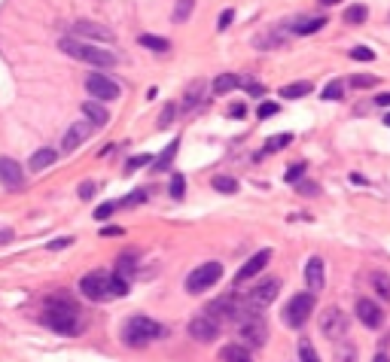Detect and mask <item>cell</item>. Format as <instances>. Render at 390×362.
I'll use <instances>...</instances> for the list:
<instances>
[{
    "label": "cell",
    "mask_w": 390,
    "mask_h": 362,
    "mask_svg": "<svg viewBox=\"0 0 390 362\" xmlns=\"http://www.w3.org/2000/svg\"><path fill=\"white\" fill-rule=\"evenodd\" d=\"M43 326H49V329L58 335H80L82 332V314L68 299H49L46 314H43Z\"/></svg>",
    "instance_id": "1"
},
{
    "label": "cell",
    "mask_w": 390,
    "mask_h": 362,
    "mask_svg": "<svg viewBox=\"0 0 390 362\" xmlns=\"http://www.w3.org/2000/svg\"><path fill=\"white\" fill-rule=\"evenodd\" d=\"M165 335H168V326H162L159 319H149V317H131L122 326V341L128 347H147V344L159 341Z\"/></svg>",
    "instance_id": "2"
},
{
    "label": "cell",
    "mask_w": 390,
    "mask_h": 362,
    "mask_svg": "<svg viewBox=\"0 0 390 362\" xmlns=\"http://www.w3.org/2000/svg\"><path fill=\"white\" fill-rule=\"evenodd\" d=\"M58 49H61L64 55L77 58V61H86V64L98 67V70H104V67H113V64H116V55H113V52H107V49H98V46H92V43H82L80 37H64V40H58Z\"/></svg>",
    "instance_id": "3"
},
{
    "label": "cell",
    "mask_w": 390,
    "mask_h": 362,
    "mask_svg": "<svg viewBox=\"0 0 390 362\" xmlns=\"http://www.w3.org/2000/svg\"><path fill=\"white\" fill-rule=\"evenodd\" d=\"M80 289L92 301H113L116 299V274L110 271H89L80 280Z\"/></svg>",
    "instance_id": "4"
},
{
    "label": "cell",
    "mask_w": 390,
    "mask_h": 362,
    "mask_svg": "<svg viewBox=\"0 0 390 362\" xmlns=\"http://www.w3.org/2000/svg\"><path fill=\"white\" fill-rule=\"evenodd\" d=\"M235 329H238V335H241V341L247 344V347H256V350H260L262 347V344L265 341H269V323H265V319H262V314H260V310H247V314L241 317V319H238V323H235Z\"/></svg>",
    "instance_id": "5"
},
{
    "label": "cell",
    "mask_w": 390,
    "mask_h": 362,
    "mask_svg": "<svg viewBox=\"0 0 390 362\" xmlns=\"http://www.w3.org/2000/svg\"><path fill=\"white\" fill-rule=\"evenodd\" d=\"M223 277V265L220 262H204L198 265L195 271H189L186 277V292L189 296H202V292H207L211 286H217Z\"/></svg>",
    "instance_id": "6"
},
{
    "label": "cell",
    "mask_w": 390,
    "mask_h": 362,
    "mask_svg": "<svg viewBox=\"0 0 390 362\" xmlns=\"http://www.w3.org/2000/svg\"><path fill=\"white\" fill-rule=\"evenodd\" d=\"M311 310H314V292H296L293 299L287 301V308H284V323L290 326V329H302L305 323H308V317H311Z\"/></svg>",
    "instance_id": "7"
},
{
    "label": "cell",
    "mask_w": 390,
    "mask_h": 362,
    "mask_svg": "<svg viewBox=\"0 0 390 362\" xmlns=\"http://www.w3.org/2000/svg\"><path fill=\"white\" fill-rule=\"evenodd\" d=\"M220 329H223V323L213 314H198L189 319V335H193L195 341H202V344H211V341H217L220 338Z\"/></svg>",
    "instance_id": "8"
},
{
    "label": "cell",
    "mask_w": 390,
    "mask_h": 362,
    "mask_svg": "<svg viewBox=\"0 0 390 362\" xmlns=\"http://www.w3.org/2000/svg\"><path fill=\"white\" fill-rule=\"evenodd\" d=\"M347 326H351V323H347V314H345L342 308H327V310L320 314V332L327 335L329 341L345 338V335H347Z\"/></svg>",
    "instance_id": "9"
},
{
    "label": "cell",
    "mask_w": 390,
    "mask_h": 362,
    "mask_svg": "<svg viewBox=\"0 0 390 362\" xmlns=\"http://www.w3.org/2000/svg\"><path fill=\"white\" fill-rule=\"evenodd\" d=\"M86 91L95 100H116L122 95L119 82H116L113 77H104V73H92V77H86Z\"/></svg>",
    "instance_id": "10"
},
{
    "label": "cell",
    "mask_w": 390,
    "mask_h": 362,
    "mask_svg": "<svg viewBox=\"0 0 390 362\" xmlns=\"http://www.w3.org/2000/svg\"><path fill=\"white\" fill-rule=\"evenodd\" d=\"M278 292H280V280H278V277H265V280H260V283L253 286L250 296H247V299H250V305H253V308H260V310H262V308H269L271 301L278 299Z\"/></svg>",
    "instance_id": "11"
},
{
    "label": "cell",
    "mask_w": 390,
    "mask_h": 362,
    "mask_svg": "<svg viewBox=\"0 0 390 362\" xmlns=\"http://www.w3.org/2000/svg\"><path fill=\"white\" fill-rule=\"evenodd\" d=\"M70 33H73V37H86V40H104V43H113V31H107L104 24H98V22H86V19L73 22V24H70Z\"/></svg>",
    "instance_id": "12"
},
{
    "label": "cell",
    "mask_w": 390,
    "mask_h": 362,
    "mask_svg": "<svg viewBox=\"0 0 390 362\" xmlns=\"http://www.w3.org/2000/svg\"><path fill=\"white\" fill-rule=\"evenodd\" d=\"M357 317H360V323L366 326V329H381V326H384V314H381V308L372 299L357 301Z\"/></svg>",
    "instance_id": "13"
},
{
    "label": "cell",
    "mask_w": 390,
    "mask_h": 362,
    "mask_svg": "<svg viewBox=\"0 0 390 362\" xmlns=\"http://www.w3.org/2000/svg\"><path fill=\"white\" fill-rule=\"evenodd\" d=\"M0 183H3L6 189H22L24 186V174H22V165L15 162V158H0Z\"/></svg>",
    "instance_id": "14"
},
{
    "label": "cell",
    "mask_w": 390,
    "mask_h": 362,
    "mask_svg": "<svg viewBox=\"0 0 390 362\" xmlns=\"http://www.w3.org/2000/svg\"><path fill=\"white\" fill-rule=\"evenodd\" d=\"M269 262H271V250H260V252H256V256H250V259H247V262L241 265V271L235 274V283L253 280V277L260 274V271H262V268L269 265Z\"/></svg>",
    "instance_id": "15"
},
{
    "label": "cell",
    "mask_w": 390,
    "mask_h": 362,
    "mask_svg": "<svg viewBox=\"0 0 390 362\" xmlns=\"http://www.w3.org/2000/svg\"><path fill=\"white\" fill-rule=\"evenodd\" d=\"M95 128H98L95 122H77V125H70V131L64 134V140H61V149H64V153H73V149H77L80 143L86 140Z\"/></svg>",
    "instance_id": "16"
},
{
    "label": "cell",
    "mask_w": 390,
    "mask_h": 362,
    "mask_svg": "<svg viewBox=\"0 0 390 362\" xmlns=\"http://www.w3.org/2000/svg\"><path fill=\"white\" fill-rule=\"evenodd\" d=\"M305 283H308L311 292H320L323 283H327V277H323V259H308V265H305Z\"/></svg>",
    "instance_id": "17"
},
{
    "label": "cell",
    "mask_w": 390,
    "mask_h": 362,
    "mask_svg": "<svg viewBox=\"0 0 390 362\" xmlns=\"http://www.w3.org/2000/svg\"><path fill=\"white\" fill-rule=\"evenodd\" d=\"M323 24H327L323 15H308V19H293L290 28H293V33H299V37H308V33H317Z\"/></svg>",
    "instance_id": "18"
},
{
    "label": "cell",
    "mask_w": 390,
    "mask_h": 362,
    "mask_svg": "<svg viewBox=\"0 0 390 362\" xmlns=\"http://www.w3.org/2000/svg\"><path fill=\"white\" fill-rule=\"evenodd\" d=\"M82 113H86V119H89V122H95L98 128H104V125L110 122V113L104 110L101 100H86V104H82Z\"/></svg>",
    "instance_id": "19"
},
{
    "label": "cell",
    "mask_w": 390,
    "mask_h": 362,
    "mask_svg": "<svg viewBox=\"0 0 390 362\" xmlns=\"http://www.w3.org/2000/svg\"><path fill=\"white\" fill-rule=\"evenodd\" d=\"M223 362H253V353L247 344H226V347L220 350Z\"/></svg>",
    "instance_id": "20"
},
{
    "label": "cell",
    "mask_w": 390,
    "mask_h": 362,
    "mask_svg": "<svg viewBox=\"0 0 390 362\" xmlns=\"http://www.w3.org/2000/svg\"><path fill=\"white\" fill-rule=\"evenodd\" d=\"M284 43H287V37L278 28L262 31V33H256V37H253V46L256 49H278V46H284Z\"/></svg>",
    "instance_id": "21"
},
{
    "label": "cell",
    "mask_w": 390,
    "mask_h": 362,
    "mask_svg": "<svg viewBox=\"0 0 390 362\" xmlns=\"http://www.w3.org/2000/svg\"><path fill=\"white\" fill-rule=\"evenodd\" d=\"M177 149H180V137H174V140L168 143V146L162 149V156L153 162V171H168L171 162H174V156H177Z\"/></svg>",
    "instance_id": "22"
},
{
    "label": "cell",
    "mask_w": 390,
    "mask_h": 362,
    "mask_svg": "<svg viewBox=\"0 0 390 362\" xmlns=\"http://www.w3.org/2000/svg\"><path fill=\"white\" fill-rule=\"evenodd\" d=\"M55 158H58V153H55V149H49V146L37 149V153L31 156V171H46V167L52 165Z\"/></svg>",
    "instance_id": "23"
},
{
    "label": "cell",
    "mask_w": 390,
    "mask_h": 362,
    "mask_svg": "<svg viewBox=\"0 0 390 362\" xmlns=\"http://www.w3.org/2000/svg\"><path fill=\"white\" fill-rule=\"evenodd\" d=\"M333 359L336 362H357V347H354L351 341L338 338L336 341V350H333Z\"/></svg>",
    "instance_id": "24"
},
{
    "label": "cell",
    "mask_w": 390,
    "mask_h": 362,
    "mask_svg": "<svg viewBox=\"0 0 390 362\" xmlns=\"http://www.w3.org/2000/svg\"><path fill=\"white\" fill-rule=\"evenodd\" d=\"M137 43H140V46H147V49H153V52H159V55L171 52V43H168V40L153 37V33H140V37H137Z\"/></svg>",
    "instance_id": "25"
},
{
    "label": "cell",
    "mask_w": 390,
    "mask_h": 362,
    "mask_svg": "<svg viewBox=\"0 0 390 362\" xmlns=\"http://www.w3.org/2000/svg\"><path fill=\"white\" fill-rule=\"evenodd\" d=\"M238 86H241V77H235V73H220V77L213 80V91H217V95H226V91L238 89Z\"/></svg>",
    "instance_id": "26"
},
{
    "label": "cell",
    "mask_w": 390,
    "mask_h": 362,
    "mask_svg": "<svg viewBox=\"0 0 390 362\" xmlns=\"http://www.w3.org/2000/svg\"><path fill=\"white\" fill-rule=\"evenodd\" d=\"M211 186L217 192H223V195H235V192H238V180H235V176L220 174V176H213V180H211Z\"/></svg>",
    "instance_id": "27"
},
{
    "label": "cell",
    "mask_w": 390,
    "mask_h": 362,
    "mask_svg": "<svg viewBox=\"0 0 390 362\" xmlns=\"http://www.w3.org/2000/svg\"><path fill=\"white\" fill-rule=\"evenodd\" d=\"M372 286H375L378 299L390 301V274L387 271H375V274H372Z\"/></svg>",
    "instance_id": "28"
},
{
    "label": "cell",
    "mask_w": 390,
    "mask_h": 362,
    "mask_svg": "<svg viewBox=\"0 0 390 362\" xmlns=\"http://www.w3.org/2000/svg\"><path fill=\"white\" fill-rule=\"evenodd\" d=\"M293 143V134H275V137H269L265 140V146H262V156L265 153H278V149H284Z\"/></svg>",
    "instance_id": "29"
},
{
    "label": "cell",
    "mask_w": 390,
    "mask_h": 362,
    "mask_svg": "<svg viewBox=\"0 0 390 362\" xmlns=\"http://www.w3.org/2000/svg\"><path fill=\"white\" fill-rule=\"evenodd\" d=\"M193 10H195V0H177V6H174L171 19L180 24V22H186L189 15H193Z\"/></svg>",
    "instance_id": "30"
},
{
    "label": "cell",
    "mask_w": 390,
    "mask_h": 362,
    "mask_svg": "<svg viewBox=\"0 0 390 362\" xmlns=\"http://www.w3.org/2000/svg\"><path fill=\"white\" fill-rule=\"evenodd\" d=\"M311 91V82H293V86H284L280 89V98L293 100V98H305Z\"/></svg>",
    "instance_id": "31"
},
{
    "label": "cell",
    "mask_w": 390,
    "mask_h": 362,
    "mask_svg": "<svg viewBox=\"0 0 390 362\" xmlns=\"http://www.w3.org/2000/svg\"><path fill=\"white\" fill-rule=\"evenodd\" d=\"M135 265H137V256L135 252H126V256H119V262H116V271L122 277H131L135 274Z\"/></svg>",
    "instance_id": "32"
},
{
    "label": "cell",
    "mask_w": 390,
    "mask_h": 362,
    "mask_svg": "<svg viewBox=\"0 0 390 362\" xmlns=\"http://www.w3.org/2000/svg\"><path fill=\"white\" fill-rule=\"evenodd\" d=\"M366 15H369L366 6L357 3V6H347V10H345V22L347 24H360V22H366Z\"/></svg>",
    "instance_id": "33"
},
{
    "label": "cell",
    "mask_w": 390,
    "mask_h": 362,
    "mask_svg": "<svg viewBox=\"0 0 390 362\" xmlns=\"http://www.w3.org/2000/svg\"><path fill=\"white\" fill-rule=\"evenodd\" d=\"M299 362H320L317 356V350H314V344L311 341H299Z\"/></svg>",
    "instance_id": "34"
},
{
    "label": "cell",
    "mask_w": 390,
    "mask_h": 362,
    "mask_svg": "<svg viewBox=\"0 0 390 362\" xmlns=\"http://www.w3.org/2000/svg\"><path fill=\"white\" fill-rule=\"evenodd\" d=\"M183 192H186L183 174H174V176H171V186H168V195H171L174 201H180V198H183Z\"/></svg>",
    "instance_id": "35"
},
{
    "label": "cell",
    "mask_w": 390,
    "mask_h": 362,
    "mask_svg": "<svg viewBox=\"0 0 390 362\" xmlns=\"http://www.w3.org/2000/svg\"><path fill=\"white\" fill-rule=\"evenodd\" d=\"M147 198H149V189H135L131 195L122 198V207H137L140 201H147Z\"/></svg>",
    "instance_id": "36"
},
{
    "label": "cell",
    "mask_w": 390,
    "mask_h": 362,
    "mask_svg": "<svg viewBox=\"0 0 390 362\" xmlns=\"http://www.w3.org/2000/svg\"><path fill=\"white\" fill-rule=\"evenodd\" d=\"M375 82H378V77H372V73H357V77H351L354 89H372Z\"/></svg>",
    "instance_id": "37"
},
{
    "label": "cell",
    "mask_w": 390,
    "mask_h": 362,
    "mask_svg": "<svg viewBox=\"0 0 390 362\" xmlns=\"http://www.w3.org/2000/svg\"><path fill=\"white\" fill-rule=\"evenodd\" d=\"M342 95H345V86H342V82H338V80H333L327 89H323V98H327V100H338Z\"/></svg>",
    "instance_id": "38"
},
{
    "label": "cell",
    "mask_w": 390,
    "mask_h": 362,
    "mask_svg": "<svg viewBox=\"0 0 390 362\" xmlns=\"http://www.w3.org/2000/svg\"><path fill=\"white\" fill-rule=\"evenodd\" d=\"M202 95H204V86H202V82L189 86V89H186V107H195L198 100H202Z\"/></svg>",
    "instance_id": "39"
},
{
    "label": "cell",
    "mask_w": 390,
    "mask_h": 362,
    "mask_svg": "<svg viewBox=\"0 0 390 362\" xmlns=\"http://www.w3.org/2000/svg\"><path fill=\"white\" fill-rule=\"evenodd\" d=\"M351 58H354V61H372V58H375V52H372L369 46H354L351 49Z\"/></svg>",
    "instance_id": "40"
},
{
    "label": "cell",
    "mask_w": 390,
    "mask_h": 362,
    "mask_svg": "<svg viewBox=\"0 0 390 362\" xmlns=\"http://www.w3.org/2000/svg\"><path fill=\"white\" fill-rule=\"evenodd\" d=\"M116 207H122V201H107V204H101V207L95 210V220H107V216H110Z\"/></svg>",
    "instance_id": "41"
},
{
    "label": "cell",
    "mask_w": 390,
    "mask_h": 362,
    "mask_svg": "<svg viewBox=\"0 0 390 362\" xmlns=\"http://www.w3.org/2000/svg\"><path fill=\"white\" fill-rule=\"evenodd\" d=\"M174 116H177V107L168 104V107L162 110V116H159V128H168V125L174 122Z\"/></svg>",
    "instance_id": "42"
},
{
    "label": "cell",
    "mask_w": 390,
    "mask_h": 362,
    "mask_svg": "<svg viewBox=\"0 0 390 362\" xmlns=\"http://www.w3.org/2000/svg\"><path fill=\"white\" fill-rule=\"evenodd\" d=\"M302 174H305V162L293 165V167L287 171V183H299V180H302Z\"/></svg>",
    "instance_id": "43"
},
{
    "label": "cell",
    "mask_w": 390,
    "mask_h": 362,
    "mask_svg": "<svg viewBox=\"0 0 390 362\" xmlns=\"http://www.w3.org/2000/svg\"><path fill=\"white\" fill-rule=\"evenodd\" d=\"M280 110V104H271V100H265V104L260 107V119H269V116H275Z\"/></svg>",
    "instance_id": "44"
},
{
    "label": "cell",
    "mask_w": 390,
    "mask_h": 362,
    "mask_svg": "<svg viewBox=\"0 0 390 362\" xmlns=\"http://www.w3.org/2000/svg\"><path fill=\"white\" fill-rule=\"evenodd\" d=\"M153 162H156L153 156H135V158L128 162V171H135V167H140V165H153Z\"/></svg>",
    "instance_id": "45"
},
{
    "label": "cell",
    "mask_w": 390,
    "mask_h": 362,
    "mask_svg": "<svg viewBox=\"0 0 390 362\" xmlns=\"http://www.w3.org/2000/svg\"><path fill=\"white\" fill-rule=\"evenodd\" d=\"M247 116V104H235V107H229V119H244Z\"/></svg>",
    "instance_id": "46"
},
{
    "label": "cell",
    "mask_w": 390,
    "mask_h": 362,
    "mask_svg": "<svg viewBox=\"0 0 390 362\" xmlns=\"http://www.w3.org/2000/svg\"><path fill=\"white\" fill-rule=\"evenodd\" d=\"M241 86L247 89V91H250V95H262V86H260V82H253V80H241Z\"/></svg>",
    "instance_id": "47"
},
{
    "label": "cell",
    "mask_w": 390,
    "mask_h": 362,
    "mask_svg": "<svg viewBox=\"0 0 390 362\" xmlns=\"http://www.w3.org/2000/svg\"><path fill=\"white\" fill-rule=\"evenodd\" d=\"M232 19H235V13H232V10H226V13H223V15H220V22H217V28H220V31H226V28H229V24H232Z\"/></svg>",
    "instance_id": "48"
},
{
    "label": "cell",
    "mask_w": 390,
    "mask_h": 362,
    "mask_svg": "<svg viewBox=\"0 0 390 362\" xmlns=\"http://www.w3.org/2000/svg\"><path fill=\"white\" fill-rule=\"evenodd\" d=\"M73 238H58V241H49V247L46 250H64V247H70Z\"/></svg>",
    "instance_id": "49"
},
{
    "label": "cell",
    "mask_w": 390,
    "mask_h": 362,
    "mask_svg": "<svg viewBox=\"0 0 390 362\" xmlns=\"http://www.w3.org/2000/svg\"><path fill=\"white\" fill-rule=\"evenodd\" d=\"M95 195V183H82V186H80V198H92Z\"/></svg>",
    "instance_id": "50"
},
{
    "label": "cell",
    "mask_w": 390,
    "mask_h": 362,
    "mask_svg": "<svg viewBox=\"0 0 390 362\" xmlns=\"http://www.w3.org/2000/svg\"><path fill=\"white\" fill-rule=\"evenodd\" d=\"M299 192H302V195H317V186H314V183H299Z\"/></svg>",
    "instance_id": "51"
},
{
    "label": "cell",
    "mask_w": 390,
    "mask_h": 362,
    "mask_svg": "<svg viewBox=\"0 0 390 362\" xmlns=\"http://www.w3.org/2000/svg\"><path fill=\"white\" fill-rule=\"evenodd\" d=\"M101 234L104 238H116V234H122V229L119 225H107V229H101Z\"/></svg>",
    "instance_id": "52"
},
{
    "label": "cell",
    "mask_w": 390,
    "mask_h": 362,
    "mask_svg": "<svg viewBox=\"0 0 390 362\" xmlns=\"http://www.w3.org/2000/svg\"><path fill=\"white\" fill-rule=\"evenodd\" d=\"M372 104H375V107H390V91H387V95H378Z\"/></svg>",
    "instance_id": "53"
},
{
    "label": "cell",
    "mask_w": 390,
    "mask_h": 362,
    "mask_svg": "<svg viewBox=\"0 0 390 362\" xmlns=\"http://www.w3.org/2000/svg\"><path fill=\"white\" fill-rule=\"evenodd\" d=\"M372 362H390V359H387V353H378V356L372 359Z\"/></svg>",
    "instance_id": "54"
},
{
    "label": "cell",
    "mask_w": 390,
    "mask_h": 362,
    "mask_svg": "<svg viewBox=\"0 0 390 362\" xmlns=\"http://www.w3.org/2000/svg\"><path fill=\"white\" fill-rule=\"evenodd\" d=\"M320 3H323V6H329V3H342V0H320Z\"/></svg>",
    "instance_id": "55"
},
{
    "label": "cell",
    "mask_w": 390,
    "mask_h": 362,
    "mask_svg": "<svg viewBox=\"0 0 390 362\" xmlns=\"http://www.w3.org/2000/svg\"><path fill=\"white\" fill-rule=\"evenodd\" d=\"M384 125H390V113H387V116H384Z\"/></svg>",
    "instance_id": "56"
}]
</instances>
